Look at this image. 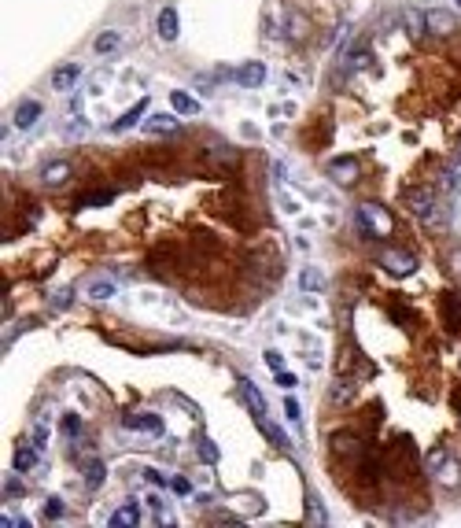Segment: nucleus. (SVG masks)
Listing matches in <instances>:
<instances>
[{"label":"nucleus","instance_id":"nucleus-1","mask_svg":"<svg viewBox=\"0 0 461 528\" xmlns=\"http://www.w3.org/2000/svg\"><path fill=\"white\" fill-rule=\"evenodd\" d=\"M402 207H409V214H414V218H421L424 225H439V222H443V211H439L436 192L424 189V185L402 189Z\"/></svg>","mask_w":461,"mask_h":528},{"label":"nucleus","instance_id":"nucleus-2","mask_svg":"<svg viewBox=\"0 0 461 528\" xmlns=\"http://www.w3.org/2000/svg\"><path fill=\"white\" fill-rule=\"evenodd\" d=\"M358 225L369 240H388L395 233V218L384 204H358Z\"/></svg>","mask_w":461,"mask_h":528},{"label":"nucleus","instance_id":"nucleus-3","mask_svg":"<svg viewBox=\"0 0 461 528\" xmlns=\"http://www.w3.org/2000/svg\"><path fill=\"white\" fill-rule=\"evenodd\" d=\"M376 262H381L391 277H409V274L417 270V259L409 255V252H402V247H388V252L376 255Z\"/></svg>","mask_w":461,"mask_h":528},{"label":"nucleus","instance_id":"nucleus-4","mask_svg":"<svg viewBox=\"0 0 461 528\" xmlns=\"http://www.w3.org/2000/svg\"><path fill=\"white\" fill-rule=\"evenodd\" d=\"M328 174H333V181H340V185H354V181L361 177V163L354 159V156H340V159H333L328 163Z\"/></svg>","mask_w":461,"mask_h":528},{"label":"nucleus","instance_id":"nucleus-5","mask_svg":"<svg viewBox=\"0 0 461 528\" xmlns=\"http://www.w3.org/2000/svg\"><path fill=\"white\" fill-rule=\"evenodd\" d=\"M240 395H244V403H248V410H251L255 425L262 428V425H266L270 418H266V399H262V392L255 388V381H248V377H244V381H240Z\"/></svg>","mask_w":461,"mask_h":528},{"label":"nucleus","instance_id":"nucleus-6","mask_svg":"<svg viewBox=\"0 0 461 528\" xmlns=\"http://www.w3.org/2000/svg\"><path fill=\"white\" fill-rule=\"evenodd\" d=\"M328 443H333V454H336V458H354V462L369 451L366 443H361L358 436H351V433H336Z\"/></svg>","mask_w":461,"mask_h":528},{"label":"nucleus","instance_id":"nucleus-7","mask_svg":"<svg viewBox=\"0 0 461 528\" xmlns=\"http://www.w3.org/2000/svg\"><path fill=\"white\" fill-rule=\"evenodd\" d=\"M424 30H428V34H436V37H450L454 30H457V23H454L450 11L432 8V11H424Z\"/></svg>","mask_w":461,"mask_h":528},{"label":"nucleus","instance_id":"nucleus-8","mask_svg":"<svg viewBox=\"0 0 461 528\" xmlns=\"http://www.w3.org/2000/svg\"><path fill=\"white\" fill-rule=\"evenodd\" d=\"M439 310H443V325L450 329V333H461V295L457 292H447L439 300Z\"/></svg>","mask_w":461,"mask_h":528},{"label":"nucleus","instance_id":"nucleus-9","mask_svg":"<svg viewBox=\"0 0 461 528\" xmlns=\"http://www.w3.org/2000/svg\"><path fill=\"white\" fill-rule=\"evenodd\" d=\"M41 181L48 189H63L71 181V163L67 159H56V163H44V170H41Z\"/></svg>","mask_w":461,"mask_h":528},{"label":"nucleus","instance_id":"nucleus-10","mask_svg":"<svg viewBox=\"0 0 461 528\" xmlns=\"http://www.w3.org/2000/svg\"><path fill=\"white\" fill-rule=\"evenodd\" d=\"M432 473H436V481H439L443 488H461V462H457V458H450V454H447V458H443Z\"/></svg>","mask_w":461,"mask_h":528},{"label":"nucleus","instance_id":"nucleus-11","mask_svg":"<svg viewBox=\"0 0 461 528\" xmlns=\"http://www.w3.org/2000/svg\"><path fill=\"white\" fill-rule=\"evenodd\" d=\"M181 126V119L177 115H170V111H155V115H148V122H144V134H174V129Z\"/></svg>","mask_w":461,"mask_h":528},{"label":"nucleus","instance_id":"nucleus-12","mask_svg":"<svg viewBox=\"0 0 461 528\" xmlns=\"http://www.w3.org/2000/svg\"><path fill=\"white\" fill-rule=\"evenodd\" d=\"M354 395H358V385H354V377H347V373H343L340 381H336L333 388H328V403H336V406H347V403L354 399Z\"/></svg>","mask_w":461,"mask_h":528},{"label":"nucleus","instance_id":"nucleus-13","mask_svg":"<svg viewBox=\"0 0 461 528\" xmlns=\"http://www.w3.org/2000/svg\"><path fill=\"white\" fill-rule=\"evenodd\" d=\"M78 78H81V67H78V63H63V67H56V74H52V89H56V93H71Z\"/></svg>","mask_w":461,"mask_h":528},{"label":"nucleus","instance_id":"nucleus-14","mask_svg":"<svg viewBox=\"0 0 461 528\" xmlns=\"http://www.w3.org/2000/svg\"><path fill=\"white\" fill-rule=\"evenodd\" d=\"M37 462V443L34 440H23L19 447H15V458H11V469L15 473H26L30 466Z\"/></svg>","mask_w":461,"mask_h":528},{"label":"nucleus","instance_id":"nucleus-15","mask_svg":"<svg viewBox=\"0 0 461 528\" xmlns=\"http://www.w3.org/2000/svg\"><path fill=\"white\" fill-rule=\"evenodd\" d=\"M122 425L126 428H140V433H162V418L159 414H122Z\"/></svg>","mask_w":461,"mask_h":528},{"label":"nucleus","instance_id":"nucleus-16","mask_svg":"<svg viewBox=\"0 0 461 528\" xmlns=\"http://www.w3.org/2000/svg\"><path fill=\"white\" fill-rule=\"evenodd\" d=\"M237 81H240V86L244 89H258L262 86V81H266V67H262V63H244V67L237 71Z\"/></svg>","mask_w":461,"mask_h":528},{"label":"nucleus","instance_id":"nucleus-17","mask_svg":"<svg viewBox=\"0 0 461 528\" xmlns=\"http://www.w3.org/2000/svg\"><path fill=\"white\" fill-rule=\"evenodd\" d=\"M11 119H15V126H19V129H30V126L41 119V104H37V100H23L19 107H15Z\"/></svg>","mask_w":461,"mask_h":528},{"label":"nucleus","instance_id":"nucleus-18","mask_svg":"<svg viewBox=\"0 0 461 528\" xmlns=\"http://www.w3.org/2000/svg\"><path fill=\"white\" fill-rule=\"evenodd\" d=\"M81 469H85V484H89V488H100V484L107 481V466H104L100 458H92V454L81 462Z\"/></svg>","mask_w":461,"mask_h":528},{"label":"nucleus","instance_id":"nucleus-19","mask_svg":"<svg viewBox=\"0 0 461 528\" xmlns=\"http://www.w3.org/2000/svg\"><path fill=\"white\" fill-rule=\"evenodd\" d=\"M207 159L214 163V167H233V163H237V152H233V148H229V144H207Z\"/></svg>","mask_w":461,"mask_h":528},{"label":"nucleus","instance_id":"nucleus-20","mask_svg":"<svg viewBox=\"0 0 461 528\" xmlns=\"http://www.w3.org/2000/svg\"><path fill=\"white\" fill-rule=\"evenodd\" d=\"M170 104H174L177 115H200V100H196V96H188L185 89H174V93H170Z\"/></svg>","mask_w":461,"mask_h":528},{"label":"nucleus","instance_id":"nucleus-21","mask_svg":"<svg viewBox=\"0 0 461 528\" xmlns=\"http://www.w3.org/2000/svg\"><path fill=\"white\" fill-rule=\"evenodd\" d=\"M369 59H373V56H369V45H358L354 52L343 59V74H358L361 67H369Z\"/></svg>","mask_w":461,"mask_h":528},{"label":"nucleus","instance_id":"nucleus-22","mask_svg":"<svg viewBox=\"0 0 461 528\" xmlns=\"http://www.w3.org/2000/svg\"><path fill=\"white\" fill-rule=\"evenodd\" d=\"M92 48H96V52H100V56H111V52H119V48H122V34H119V30H104V34L92 41Z\"/></svg>","mask_w":461,"mask_h":528},{"label":"nucleus","instance_id":"nucleus-23","mask_svg":"<svg viewBox=\"0 0 461 528\" xmlns=\"http://www.w3.org/2000/svg\"><path fill=\"white\" fill-rule=\"evenodd\" d=\"M155 26H159V37H162V41H174V37H177V11H174V8H162Z\"/></svg>","mask_w":461,"mask_h":528},{"label":"nucleus","instance_id":"nucleus-24","mask_svg":"<svg viewBox=\"0 0 461 528\" xmlns=\"http://www.w3.org/2000/svg\"><path fill=\"white\" fill-rule=\"evenodd\" d=\"M140 521V510H137V503H126V506H119L111 514V528H126V524H137Z\"/></svg>","mask_w":461,"mask_h":528},{"label":"nucleus","instance_id":"nucleus-25","mask_svg":"<svg viewBox=\"0 0 461 528\" xmlns=\"http://www.w3.org/2000/svg\"><path fill=\"white\" fill-rule=\"evenodd\" d=\"M144 111H148V100H137V104H133V107H129V111H126V115H122V119H119V122H114V126H111V129H114V134H122V129H129V126H137V119H140V115H144Z\"/></svg>","mask_w":461,"mask_h":528},{"label":"nucleus","instance_id":"nucleus-26","mask_svg":"<svg viewBox=\"0 0 461 528\" xmlns=\"http://www.w3.org/2000/svg\"><path fill=\"white\" fill-rule=\"evenodd\" d=\"M285 34H288V41H303V37H306V19H303L299 11H288Z\"/></svg>","mask_w":461,"mask_h":528},{"label":"nucleus","instance_id":"nucleus-27","mask_svg":"<svg viewBox=\"0 0 461 528\" xmlns=\"http://www.w3.org/2000/svg\"><path fill=\"white\" fill-rule=\"evenodd\" d=\"M306 521L310 524H328V514H325V506H321L318 495H310V499H306Z\"/></svg>","mask_w":461,"mask_h":528},{"label":"nucleus","instance_id":"nucleus-28","mask_svg":"<svg viewBox=\"0 0 461 528\" xmlns=\"http://www.w3.org/2000/svg\"><path fill=\"white\" fill-rule=\"evenodd\" d=\"M299 285H303V292H321V288H325V281H321V274H318L314 266H306V270L299 274Z\"/></svg>","mask_w":461,"mask_h":528},{"label":"nucleus","instance_id":"nucleus-29","mask_svg":"<svg viewBox=\"0 0 461 528\" xmlns=\"http://www.w3.org/2000/svg\"><path fill=\"white\" fill-rule=\"evenodd\" d=\"M402 23H406V30H409L414 37H421V34H424V15H421V11L406 8V11H402Z\"/></svg>","mask_w":461,"mask_h":528},{"label":"nucleus","instance_id":"nucleus-30","mask_svg":"<svg viewBox=\"0 0 461 528\" xmlns=\"http://www.w3.org/2000/svg\"><path fill=\"white\" fill-rule=\"evenodd\" d=\"M111 200H114V192H92V196H81L78 207H104V204H111Z\"/></svg>","mask_w":461,"mask_h":528},{"label":"nucleus","instance_id":"nucleus-31","mask_svg":"<svg viewBox=\"0 0 461 528\" xmlns=\"http://www.w3.org/2000/svg\"><path fill=\"white\" fill-rule=\"evenodd\" d=\"M89 295H92L96 303H100V300H111V295H114V285H111V281H92V285H89Z\"/></svg>","mask_w":461,"mask_h":528},{"label":"nucleus","instance_id":"nucleus-32","mask_svg":"<svg viewBox=\"0 0 461 528\" xmlns=\"http://www.w3.org/2000/svg\"><path fill=\"white\" fill-rule=\"evenodd\" d=\"M447 454H450V447H443V443H436V447H428V454H424V466H428V469H436V466H439V462L447 458Z\"/></svg>","mask_w":461,"mask_h":528},{"label":"nucleus","instance_id":"nucleus-33","mask_svg":"<svg viewBox=\"0 0 461 528\" xmlns=\"http://www.w3.org/2000/svg\"><path fill=\"white\" fill-rule=\"evenodd\" d=\"M196 451H200V458L207 462V466H214V462H218V447H214L210 440H200V447H196Z\"/></svg>","mask_w":461,"mask_h":528},{"label":"nucleus","instance_id":"nucleus-34","mask_svg":"<svg viewBox=\"0 0 461 528\" xmlns=\"http://www.w3.org/2000/svg\"><path fill=\"white\" fill-rule=\"evenodd\" d=\"M443 177H447V189H457V185H461V159H454Z\"/></svg>","mask_w":461,"mask_h":528},{"label":"nucleus","instance_id":"nucleus-35","mask_svg":"<svg viewBox=\"0 0 461 528\" xmlns=\"http://www.w3.org/2000/svg\"><path fill=\"white\" fill-rule=\"evenodd\" d=\"M63 433H67V436H78V433H81V418H78V414H63Z\"/></svg>","mask_w":461,"mask_h":528},{"label":"nucleus","instance_id":"nucleus-36","mask_svg":"<svg viewBox=\"0 0 461 528\" xmlns=\"http://www.w3.org/2000/svg\"><path fill=\"white\" fill-rule=\"evenodd\" d=\"M44 517L59 521V517H63V499H56V495H52V499H48V506H44Z\"/></svg>","mask_w":461,"mask_h":528},{"label":"nucleus","instance_id":"nucleus-37","mask_svg":"<svg viewBox=\"0 0 461 528\" xmlns=\"http://www.w3.org/2000/svg\"><path fill=\"white\" fill-rule=\"evenodd\" d=\"M447 262H450V274H454L457 281H461V247H454V252L447 255Z\"/></svg>","mask_w":461,"mask_h":528},{"label":"nucleus","instance_id":"nucleus-38","mask_svg":"<svg viewBox=\"0 0 461 528\" xmlns=\"http://www.w3.org/2000/svg\"><path fill=\"white\" fill-rule=\"evenodd\" d=\"M266 366H270L273 373H281V370H285V355H277V351H266Z\"/></svg>","mask_w":461,"mask_h":528},{"label":"nucleus","instance_id":"nucleus-39","mask_svg":"<svg viewBox=\"0 0 461 528\" xmlns=\"http://www.w3.org/2000/svg\"><path fill=\"white\" fill-rule=\"evenodd\" d=\"M285 414H288V421H292L295 428H299V403L288 399V403H285Z\"/></svg>","mask_w":461,"mask_h":528},{"label":"nucleus","instance_id":"nucleus-40","mask_svg":"<svg viewBox=\"0 0 461 528\" xmlns=\"http://www.w3.org/2000/svg\"><path fill=\"white\" fill-rule=\"evenodd\" d=\"M214 521H218V524H240V517L229 514V510H218V514H214Z\"/></svg>","mask_w":461,"mask_h":528},{"label":"nucleus","instance_id":"nucleus-41","mask_svg":"<svg viewBox=\"0 0 461 528\" xmlns=\"http://www.w3.org/2000/svg\"><path fill=\"white\" fill-rule=\"evenodd\" d=\"M4 495H8V499H11V495H23V481H15V476H11V481L4 484Z\"/></svg>","mask_w":461,"mask_h":528},{"label":"nucleus","instance_id":"nucleus-42","mask_svg":"<svg viewBox=\"0 0 461 528\" xmlns=\"http://www.w3.org/2000/svg\"><path fill=\"white\" fill-rule=\"evenodd\" d=\"M277 385H281V388H295V377L281 370V373H277Z\"/></svg>","mask_w":461,"mask_h":528},{"label":"nucleus","instance_id":"nucleus-43","mask_svg":"<svg viewBox=\"0 0 461 528\" xmlns=\"http://www.w3.org/2000/svg\"><path fill=\"white\" fill-rule=\"evenodd\" d=\"M144 476H148V481H152V484H159V488L167 484V481H162V473H159V469H144Z\"/></svg>","mask_w":461,"mask_h":528},{"label":"nucleus","instance_id":"nucleus-44","mask_svg":"<svg viewBox=\"0 0 461 528\" xmlns=\"http://www.w3.org/2000/svg\"><path fill=\"white\" fill-rule=\"evenodd\" d=\"M174 491L177 495H188V481H185V476H174Z\"/></svg>","mask_w":461,"mask_h":528},{"label":"nucleus","instance_id":"nucleus-45","mask_svg":"<svg viewBox=\"0 0 461 528\" xmlns=\"http://www.w3.org/2000/svg\"><path fill=\"white\" fill-rule=\"evenodd\" d=\"M148 506H152L155 514H162V499H159V495H148Z\"/></svg>","mask_w":461,"mask_h":528}]
</instances>
